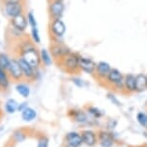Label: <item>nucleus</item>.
I'll use <instances>...</instances> for the list:
<instances>
[{"instance_id": "obj_7", "label": "nucleus", "mask_w": 147, "mask_h": 147, "mask_svg": "<svg viewBox=\"0 0 147 147\" xmlns=\"http://www.w3.org/2000/svg\"><path fill=\"white\" fill-rule=\"evenodd\" d=\"M18 58V63L21 65V71L23 74V80L28 83L34 82V72L35 68H33L31 65H29L26 61H24L21 57H16Z\"/></svg>"}, {"instance_id": "obj_18", "label": "nucleus", "mask_w": 147, "mask_h": 147, "mask_svg": "<svg viewBox=\"0 0 147 147\" xmlns=\"http://www.w3.org/2000/svg\"><path fill=\"white\" fill-rule=\"evenodd\" d=\"M11 79L8 74V71L0 67V88L2 90H6L11 85Z\"/></svg>"}, {"instance_id": "obj_19", "label": "nucleus", "mask_w": 147, "mask_h": 147, "mask_svg": "<svg viewBox=\"0 0 147 147\" xmlns=\"http://www.w3.org/2000/svg\"><path fill=\"white\" fill-rule=\"evenodd\" d=\"M40 59L42 65L44 66H49L52 63V56L48 49L46 48H42L40 49Z\"/></svg>"}, {"instance_id": "obj_12", "label": "nucleus", "mask_w": 147, "mask_h": 147, "mask_svg": "<svg viewBox=\"0 0 147 147\" xmlns=\"http://www.w3.org/2000/svg\"><path fill=\"white\" fill-rule=\"evenodd\" d=\"M68 115L73 119L75 122L79 124H84L88 121L87 115L85 112H83L82 110H77V109H72L69 111Z\"/></svg>"}, {"instance_id": "obj_17", "label": "nucleus", "mask_w": 147, "mask_h": 147, "mask_svg": "<svg viewBox=\"0 0 147 147\" xmlns=\"http://www.w3.org/2000/svg\"><path fill=\"white\" fill-rule=\"evenodd\" d=\"M27 137H28V130L25 128H21V129H16L13 133L11 140L14 141V143H18V142H23V140H26Z\"/></svg>"}, {"instance_id": "obj_31", "label": "nucleus", "mask_w": 147, "mask_h": 147, "mask_svg": "<svg viewBox=\"0 0 147 147\" xmlns=\"http://www.w3.org/2000/svg\"><path fill=\"white\" fill-rule=\"evenodd\" d=\"M72 81L76 86H77L79 88H82L83 86H84V83H83V80L79 79V78H73L72 79Z\"/></svg>"}, {"instance_id": "obj_9", "label": "nucleus", "mask_w": 147, "mask_h": 147, "mask_svg": "<svg viewBox=\"0 0 147 147\" xmlns=\"http://www.w3.org/2000/svg\"><path fill=\"white\" fill-rule=\"evenodd\" d=\"M79 67V70L85 72V73L94 74L95 73V69H96V63L91 59H89V58L80 56Z\"/></svg>"}, {"instance_id": "obj_23", "label": "nucleus", "mask_w": 147, "mask_h": 147, "mask_svg": "<svg viewBox=\"0 0 147 147\" xmlns=\"http://www.w3.org/2000/svg\"><path fill=\"white\" fill-rule=\"evenodd\" d=\"M18 102L14 98H9L5 102L4 110L9 115H13V113H15L18 111Z\"/></svg>"}, {"instance_id": "obj_22", "label": "nucleus", "mask_w": 147, "mask_h": 147, "mask_svg": "<svg viewBox=\"0 0 147 147\" xmlns=\"http://www.w3.org/2000/svg\"><path fill=\"white\" fill-rule=\"evenodd\" d=\"M16 90L19 95L23 96V98H28L30 95V88L26 83L18 82L16 85Z\"/></svg>"}, {"instance_id": "obj_37", "label": "nucleus", "mask_w": 147, "mask_h": 147, "mask_svg": "<svg viewBox=\"0 0 147 147\" xmlns=\"http://www.w3.org/2000/svg\"><path fill=\"white\" fill-rule=\"evenodd\" d=\"M145 128H147V115H146V126H145Z\"/></svg>"}, {"instance_id": "obj_1", "label": "nucleus", "mask_w": 147, "mask_h": 147, "mask_svg": "<svg viewBox=\"0 0 147 147\" xmlns=\"http://www.w3.org/2000/svg\"><path fill=\"white\" fill-rule=\"evenodd\" d=\"M79 58L80 56L77 53H74V52H70L67 56L63 58L60 61V63H62L63 67L67 72L70 74L76 73L77 70H79Z\"/></svg>"}, {"instance_id": "obj_34", "label": "nucleus", "mask_w": 147, "mask_h": 147, "mask_svg": "<svg viewBox=\"0 0 147 147\" xmlns=\"http://www.w3.org/2000/svg\"><path fill=\"white\" fill-rule=\"evenodd\" d=\"M65 147H79V146H75V145H70V144H66Z\"/></svg>"}, {"instance_id": "obj_32", "label": "nucleus", "mask_w": 147, "mask_h": 147, "mask_svg": "<svg viewBox=\"0 0 147 147\" xmlns=\"http://www.w3.org/2000/svg\"><path fill=\"white\" fill-rule=\"evenodd\" d=\"M28 107V103L27 102H23V103H18V112H23V111L25 109V108Z\"/></svg>"}, {"instance_id": "obj_25", "label": "nucleus", "mask_w": 147, "mask_h": 147, "mask_svg": "<svg viewBox=\"0 0 147 147\" xmlns=\"http://www.w3.org/2000/svg\"><path fill=\"white\" fill-rule=\"evenodd\" d=\"M11 60H12V58L7 53H5V52H0V67L7 70L11 63Z\"/></svg>"}, {"instance_id": "obj_11", "label": "nucleus", "mask_w": 147, "mask_h": 147, "mask_svg": "<svg viewBox=\"0 0 147 147\" xmlns=\"http://www.w3.org/2000/svg\"><path fill=\"white\" fill-rule=\"evenodd\" d=\"M97 137H98V142L102 147H111L114 144V138L110 133L99 131Z\"/></svg>"}, {"instance_id": "obj_33", "label": "nucleus", "mask_w": 147, "mask_h": 147, "mask_svg": "<svg viewBox=\"0 0 147 147\" xmlns=\"http://www.w3.org/2000/svg\"><path fill=\"white\" fill-rule=\"evenodd\" d=\"M2 3H19V2H24V0H0Z\"/></svg>"}, {"instance_id": "obj_36", "label": "nucleus", "mask_w": 147, "mask_h": 147, "mask_svg": "<svg viewBox=\"0 0 147 147\" xmlns=\"http://www.w3.org/2000/svg\"><path fill=\"white\" fill-rule=\"evenodd\" d=\"M0 113H3V112H2V109H1V106H0Z\"/></svg>"}, {"instance_id": "obj_5", "label": "nucleus", "mask_w": 147, "mask_h": 147, "mask_svg": "<svg viewBox=\"0 0 147 147\" xmlns=\"http://www.w3.org/2000/svg\"><path fill=\"white\" fill-rule=\"evenodd\" d=\"M8 74L10 76V79L12 82L15 83H18V82H23V71H21V65L18 63V58H12L11 60V63L9 65V67L7 69Z\"/></svg>"}, {"instance_id": "obj_39", "label": "nucleus", "mask_w": 147, "mask_h": 147, "mask_svg": "<svg viewBox=\"0 0 147 147\" xmlns=\"http://www.w3.org/2000/svg\"><path fill=\"white\" fill-rule=\"evenodd\" d=\"M0 91H2V90H1V88H0Z\"/></svg>"}, {"instance_id": "obj_28", "label": "nucleus", "mask_w": 147, "mask_h": 147, "mask_svg": "<svg viewBox=\"0 0 147 147\" xmlns=\"http://www.w3.org/2000/svg\"><path fill=\"white\" fill-rule=\"evenodd\" d=\"M87 113H89L90 115H92L94 118H100L103 115L102 112L98 109V108L92 107V106L87 107Z\"/></svg>"}, {"instance_id": "obj_13", "label": "nucleus", "mask_w": 147, "mask_h": 147, "mask_svg": "<svg viewBox=\"0 0 147 147\" xmlns=\"http://www.w3.org/2000/svg\"><path fill=\"white\" fill-rule=\"evenodd\" d=\"M65 143L70 145L80 146L83 143L81 135L77 132H70L65 136Z\"/></svg>"}, {"instance_id": "obj_20", "label": "nucleus", "mask_w": 147, "mask_h": 147, "mask_svg": "<svg viewBox=\"0 0 147 147\" xmlns=\"http://www.w3.org/2000/svg\"><path fill=\"white\" fill-rule=\"evenodd\" d=\"M37 117V112L31 107L25 108L23 112H21V118L25 122H31Z\"/></svg>"}, {"instance_id": "obj_38", "label": "nucleus", "mask_w": 147, "mask_h": 147, "mask_svg": "<svg viewBox=\"0 0 147 147\" xmlns=\"http://www.w3.org/2000/svg\"><path fill=\"white\" fill-rule=\"evenodd\" d=\"M137 147H145V146H137Z\"/></svg>"}, {"instance_id": "obj_21", "label": "nucleus", "mask_w": 147, "mask_h": 147, "mask_svg": "<svg viewBox=\"0 0 147 147\" xmlns=\"http://www.w3.org/2000/svg\"><path fill=\"white\" fill-rule=\"evenodd\" d=\"M147 88V76L138 74L135 76V91H143Z\"/></svg>"}, {"instance_id": "obj_8", "label": "nucleus", "mask_w": 147, "mask_h": 147, "mask_svg": "<svg viewBox=\"0 0 147 147\" xmlns=\"http://www.w3.org/2000/svg\"><path fill=\"white\" fill-rule=\"evenodd\" d=\"M10 25L15 27V28L21 30V31L25 32L27 27H28V21H27V16L24 13L14 16L10 19Z\"/></svg>"}, {"instance_id": "obj_35", "label": "nucleus", "mask_w": 147, "mask_h": 147, "mask_svg": "<svg viewBox=\"0 0 147 147\" xmlns=\"http://www.w3.org/2000/svg\"><path fill=\"white\" fill-rule=\"evenodd\" d=\"M2 116H3V113H0V121H1V118H2Z\"/></svg>"}, {"instance_id": "obj_27", "label": "nucleus", "mask_w": 147, "mask_h": 147, "mask_svg": "<svg viewBox=\"0 0 147 147\" xmlns=\"http://www.w3.org/2000/svg\"><path fill=\"white\" fill-rule=\"evenodd\" d=\"M37 140H38V146L37 147H49V140L46 135L40 134L37 137Z\"/></svg>"}, {"instance_id": "obj_6", "label": "nucleus", "mask_w": 147, "mask_h": 147, "mask_svg": "<svg viewBox=\"0 0 147 147\" xmlns=\"http://www.w3.org/2000/svg\"><path fill=\"white\" fill-rule=\"evenodd\" d=\"M49 50H51L49 52H51L52 58L58 61H61L71 52L68 47L61 44L60 42H53L51 45V49Z\"/></svg>"}, {"instance_id": "obj_3", "label": "nucleus", "mask_w": 147, "mask_h": 147, "mask_svg": "<svg viewBox=\"0 0 147 147\" xmlns=\"http://www.w3.org/2000/svg\"><path fill=\"white\" fill-rule=\"evenodd\" d=\"M66 32V25L61 18L51 19L49 22V33L52 40H55L54 42H58V38H62Z\"/></svg>"}, {"instance_id": "obj_15", "label": "nucleus", "mask_w": 147, "mask_h": 147, "mask_svg": "<svg viewBox=\"0 0 147 147\" xmlns=\"http://www.w3.org/2000/svg\"><path fill=\"white\" fill-rule=\"evenodd\" d=\"M107 80H109V83L116 86H120L124 82L121 72L118 71L117 69H110L109 75H107Z\"/></svg>"}, {"instance_id": "obj_24", "label": "nucleus", "mask_w": 147, "mask_h": 147, "mask_svg": "<svg viewBox=\"0 0 147 147\" xmlns=\"http://www.w3.org/2000/svg\"><path fill=\"white\" fill-rule=\"evenodd\" d=\"M124 85L127 90L129 91H135V76L129 74L125 77Z\"/></svg>"}, {"instance_id": "obj_16", "label": "nucleus", "mask_w": 147, "mask_h": 147, "mask_svg": "<svg viewBox=\"0 0 147 147\" xmlns=\"http://www.w3.org/2000/svg\"><path fill=\"white\" fill-rule=\"evenodd\" d=\"M7 34L13 40H15L16 42V41H18V40H23V38L27 37L25 32L21 31V30L16 29V28H15V27H13L11 25H9V27H8Z\"/></svg>"}, {"instance_id": "obj_2", "label": "nucleus", "mask_w": 147, "mask_h": 147, "mask_svg": "<svg viewBox=\"0 0 147 147\" xmlns=\"http://www.w3.org/2000/svg\"><path fill=\"white\" fill-rule=\"evenodd\" d=\"M2 11L8 18H13L14 16L21 15L25 12V4L24 2L19 3H2Z\"/></svg>"}, {"instance_id": "obj_14", "label": "nucleus", "mask_w": 147, "mask_h": 147, "mask_svg": "<svg viewBox=\"0 0 147 147\" xmlns=\"http://www.w3.org/2000/svg\"><path fill=\"white\" fill-rule=\"evenodd\" d=\"M110 66L106 62H100L96 65V69H95V73L96 75L101 79H104L107 77L109 71H110Z\"/></svg>"}, {"instance_id": "obj_10", "label": "nucleus", "mask_w": 147, "mask_h": 147, "mask_svg": "<svg viewBox=\"0 0 147 147\" xmlns=\"http://www.w3.org/2000/svg\"><path fill=\"white\" fill-rule=\"evenodd\" d=\"M80 135H81L83 143L86 144L87 146L93 147L98 142V137H97L96 133L93 132L92 130H82L80 132Z\"/></svg>"}, {"instance_id": "obj_29", "label": "nucleus", "mask_w": 147, "mask_h": 147, "mask_svg": "<svg viewBox=\"0 0 147 147\" xmlns=\"http://www.w3.org/2000/svg\"><path fill=\"white\" fill-rule=\"evenodd\" d=\"M26 16H27V21H28V26L29 27L38 26L37 19H36V16H35V15L32 12H28V13H27Z\"/></svg>"}, {"instance_id": "obj_26", "label": "nucleus", "mask_w": 147, "mask_h": 147, "mask_svg": "<svg viewBox=\"0 0 147 147\" xmlns=\"http://www.w3.org/2000/svg\"><path fill=\"white\" fill-rule=\"evenodd\" d=\"M30 38L33 40V42L35 44L41 43V37H40V33H39L38 26L30 27Z\"/></svg>"}, {"instance_id": "obj_30", "label": "nucleus", "mask_w": 147, "mask_h": 147, "mask_svg": "<svg viewBox=\"0 0 147 147\" xmlns=\"http://www.w3.org/2000/svg\"><path fill=\"white\" fill-rule=\"evenodd\" d=\"M138 123L140 124L141 126L145 127L146 126V115L144 113H139L137 116Z\"/></svg>"}, {"instance_id": "obj_4", "label": "nucleus", "mask_w": 147, "mask_h": 147, "mask_svg": "<svg viewBox=\"0 0 147 147\" xmlns=\"http://www.w3.org/2000/svg\"><path fill=\"white\" fill-rule=\"evenodd\" d=\"M65 4L63 0H49V16L51 19H59L64 15Z\"/></svg>"}]
</instances>
